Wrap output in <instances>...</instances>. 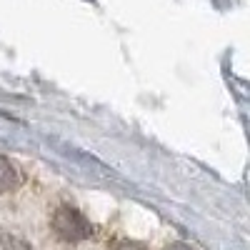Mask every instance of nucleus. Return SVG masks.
Masks as SVG:
<instances>
[{"label": "nucleus", "mask_w": 250, "mask_h": 250, "mask_svg": "<svg viewBox=\"0 0 250 250\" xmlns=\"http://www.w3.org/2000/svg\"><path fill=\"white\" fill-rule=\"evenodd\" d=\"M50 228L62 243H83V240H88L93 235V225L73 205L55 208V213L50 218Z\"/></svg>", "instance_id": "nucleus-1"}, {"label": "nucleus", "mask_w": 250, "mask_h": 250, "mask_svg": "<svg viewBox=\"0 0 250 250\" xmlns=\"http://www.w3.org/2000/svg\"><path fill=\"white\" fill-rule=\"evenodd\" d=\"M20 185H23V170L10 158L0 155V195L18 190Z\"/></svg>", "instance_id": "nucleus-2"}, {"label": "nucleus", "mask_w": 250, "mask_h": 250, "mask_svg": "<svg viewBox=\"0 0 250 250\" xmlns=\"http://www.w3.org/2000/svg\"><path fill=\"white\" fill-rule=\"evenodd\" d=\"M0 250H33V248L28 245V240L13 233H0Z\"/></svg>", "instance_id": "nucleus-3"}, {"label": "nucleus", "mask_w": 250, "mask_h": 250, "mask_svg": "<svg viewBox=\"0 0 250 250\" xmlns=\"http://www.w3.org/2000/svg\"><path fill=\"white\" fill-rule=\"evenodd\" d=\"M113 250H148L143 243H135V240H118L113 245Z\"/></svg>", "instance_id": "nucleus-4"}, {"label": "nucleus", "mask_w": 250, "mask_h": 250, "mask_svg": "<svg viewBox=\"0 0 250 250\" xmlns=\"http://www.w3.org/2000/svg\"><path fill=\"white\" fill-rule=\"evenodd\" d=\"M168 250H193V248H190V245H185V243H173Z\"/></svg>", "instance_id": "nucleus-5"}]
</instances>
